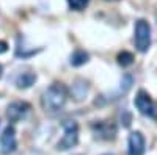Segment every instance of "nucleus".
<instances>
[{
	"label": "nucleus",
	"mask_w": 157,
	"mask_h": 155,
	"mask_svg": "<svg viewBox=\"0 0 157 155\" xmlns=\"http://www.w3.org/2000/svg\"><path fill=\"white\" fill-rule=\"evenodd\" d=\"M91 128L101 139H113L116 136V124L113 121H96L91 124Z\"/></svg>",
	"instance_id": "5"
},
{
	"label": "nucleus",
	"mask_w": 157,
	"mask_h": 155,
	"mask_svg": "<svg viewBox=\"0 0 157 155\" xmlns=\"http://www.w3.org/2000/svg\"><path fill=\"white\" fill-rule=\"evenodd\" d=\"M118 64L120 66H123V68H127V66H130V64H134V55L130 54V52H127V50H123V52H120L118 54Z\"/></svg>",
	"instance_id": "11"
},
{
	"label": "nucleus",
	"mask_w": 157,
	"mask_h": 155,
	"mask_svg": "<svg viewBox=\"0 0 157 155\" xmlns=\"http://www.w3.org/2000/svg\"><path fill=\"white\" fill-rule=\"evenodd\" d=\"M6 50H8V44L5 41H0V54H5Z\"/></svg>",
	"instance_id": "13"
},
{
	"label": "nucleus",
	"mask_w": 157,
	"mask_h": 155,
	"mask_svg": "<svg viewBox=\"0 0 157 155\" xmlns=\"http://www.w3.org/2000/svg\"><path fill=\"white\" fill-rule=\"evenodd\" d=\"M151 46V25L145 19L135 22V47L138 52L145 54Z\"/></svg>",
	"instance_id": "3"
},
{
	"label": "nucleus",
	"mask_w": 157,
	"mask_h": 155,
	"mask_svg": "<svg viewBox=\"0 0 157 155\" xmlns=\"http://www.w3.org/2000/svg\"><path fill=\"white\" fill-rule=\"evenodd\" d=\"M0 77H2V66H0Z\"/></svg>",
	"instance_id": "16"
},
{
	"label": "nucleus",
	"mask_w": 157,
	"mask_h": 155,
	"mask_svg": "<svg viewBox=\"0 0 157 155\" xmlns=\"http://www.w3.org/2000/svg\"><path fill=\"white\" fill-rule=\"evenodd\" d=\"M107 2H118V0H107Z\"/></svg>",
	"instance_id": "15"
},
{
	"label": "nucleus",
	"mask_w": 157,
	"mask_h": 155,
	"mask_svg": "<svg viewBox=\"0 0 157 155\" xmlns=\"http://www.w3.org/2000/svg\"><path fill=\"white\" fill-rule=\"evenodd\" d=\"M64 135L58 141L57 149L58 150H69L78 143V125L75 121H64L63 122Z\"/></svg>",
	"instance_id": "2"
},
{
	"label": "nucleus",
	"mask_w": 157,
	"mask_h": 155,
	"mask_svg": "<svg viewBox=\"0 0 157 155\" xmlns=\"http://www.w3.org/2000/svg\"><path fill=\"white\" fill-rule=\"evenodd\" d=\"M151 116H152V118L157 121V107H154V110H152V113H151Z\"/></svg>",
	"instance_id": "14"
},
{
	"label": "nucleus",
	"mask_w": 157,
	"mask_h": 155,
	"mask_svg": "<svg viewBox=\"0 0 157 155\" xmlns=\"http://www.w3.org/2000/svg\"><path fill=\"white\" fill-rule=\"evenodd\" d=\"M88 2H90V0H68V5L74 11H82V9L86 8Z\"/></svg>",
	"instance_id": "12"
},
{
	"label": "nucleus",
	"mask_w": 157,
	"mask_h": 155,
	"mask_svg": "<svg viewBox=\"0 0 157 155\" xmlns=\"http://www.w3.org/2000/svg\"><path fill=\"white\" fill-rule=\"evenodd\" d=\"M129 155H143L145 153V138L140 132H132L129 136Z\"/></svg>",
	"instance_id": "8"
},
{
	"label": "nucleus",
	"mask_w": 157,
	"mask_h": 155,
	"mask_svg": "<svg viewBox=\"0 0 157 155\" xmlns=\"http://www.w3.org/2000/svg\"><path fill=\"white\" fill-rule=\"evenodd\" d=\"M68 97H69V89L66 88V85L55 82L41 94V107L46 113L55 114L64 108Z\"/></svg>",
	"instance_id": "1"
},
{
	"label": "nucleus",
	"mask_w": 157,
	"mask_h": 155,
	"mask_svg": "<svg viewBox=\"0 0 157 155\" xmlns=\"http://www.w3.org/2000/svg\"><path fill=\"white\" fill-rule=\"evenodd\" d=\"M155 22H157V13H155Z\"/></svg>",
	"instance_id": "17"
},
{
	"label": "nucleus",
	"mask_w": 157,
	"mask_h": 155,
	"mask_svg": "<svg viewBox=\"0 0 157 155\" xmlns=\"http://www.w3.org/2000/svg\"><path fill=\"white\" fill-rule=\"evenodd\" d=\"M86 61H88V54L85 50L78 49L71 55V64L72 66H82V64H85Z\"/></svg>",
	"instance_id": "10"
},
{
	"label": "nucleus",
	"mask_w": 157,
	"mask_h": 155,
	"mask_svg": "<svg viewBox=\"0 0 157 155\" xmlns=\"http://www.w3.org/2000/svg\"><path fill=\"white\" fill-rule=\"evenodd\" d=\"M36 82V74L35 72H22L16 77V86L19 89H25V88H30L33 83Z\"/></svg>",
	"instance_id": "9"
},
{
	"label": "nucleus",
	"mask_w": 157,
	"mask_h": 155,
	"mask_svg": "<svg viewBox=\"0 0 157 155\" xmlns=\"http://www.w3.org/2000/svg\"><path fill=\"white\" fill-rule=\"evenodd\" d=\"M30 110H32L30 103L24 102V100L11 102L8 105V108H6V118L10 119V122H19L29 114Z\"/></svg>",
	"instance_id": "4"
},
{
	"label": "nucleus",
	"mask_w": 157,
	"mask_h": 155,
	"mask_svg": "<svg viewBox=\"0 0 157 155\" xmlns=\"http://www.w3.org/2000/svg\"><path fill=\"white\" fill-rule=\"evenodd\" d=\"M17 147V141H16V130L13 125H8L3 133L0 135V152L3 155H8L11 152H14Z\"/></svg>",
	"instance_id": "6"
},
{
	"label": "nucleus",
	"mask_w": 157,
	"mask_h": 155,
	"mask_svg": "<svg viewBox=\"0 0 157 155\" xmlns=\"http://www.w3.org/2000/svg\"><path fill=\"white\" fill-rule=\"evenodd\" d=\"M134 103H135L137 110H138L141 114L151 116V113H152V110H154V102H152L151 96L145 91V89H140V91L137 93Z\"/></svg>",
	"instance_id": "7"
}]
</instances>
